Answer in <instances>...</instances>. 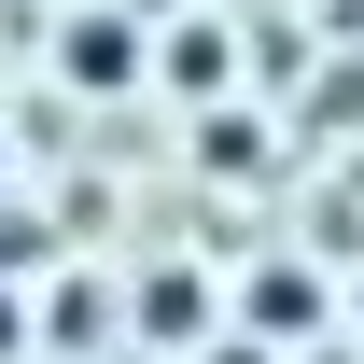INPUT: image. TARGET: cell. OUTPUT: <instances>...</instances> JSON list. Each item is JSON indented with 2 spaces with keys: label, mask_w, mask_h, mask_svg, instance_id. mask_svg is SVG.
<instances>
[{
  "label": "cell",
  "mask_w": 364,
  "mask_h": 364,
  "mask_svg": "<svg viewBox=\"0 0 364 364\" xmlns=\"http://www.w3.org/2000/svg\"><path fill=\"white\" fill-rule=\"evenodd\" d=\"M56 56H70V85H98V98L140 85V14H127V0H98V14H70V43H56Z\"/></svg>",
  "instance_id": "6da1fadb"
},
{
  "label": "cell",
  "mask_w": 364,
  "mask_h": 364,
  "mask_svg": "<svg viewBox=\"0 0 364 364\" xmlns=\"http://www.w3.org/2000/svg\"><path fill=\"white\" fill-rule=\"evenodd\" d=\"M322 322V280L309 267H252V309H238V336H309Z\"/></svg>",
  "instance_id": "7a4b0ae2"
},
{
  "label": "cell",
  "mask_w": 364,
  "mask_h": 364,
  "mask_svg": "<svg viewBox=\"0 0 364 364\" xmlns=\"http://www.w3.org/2000/svg\"><path fill=\"white\" fill-rule=\"evenodd\" d=\"M196 309H210L196 267H154V280H140V336H154V350H196Z\"/></svg>",
  "instance_id": "3957f363"
},
{
  "label": "cell",
  "mask_w": 364,
  "mask_h": 364,
  "mask_svg": "<svg viewBox=\"0 0 364 364\" xmlns=\"http://www.w3.org/2000/svg\"><path fill=\"white\" fill-rule=\"evenodd\" d=\"M196 154H210V168H267V127H238V112H210V127H196Z\"/></svg>",
  "instance_id": "277c9868"
},
{
  "label": "cell",
  "mask_w": 364,
  "mask_h": 364,
  "mask_svg": "<svg viewBox=\"0 0 364 364\" xmlns=\"http://www.w3.org/2000/svg\"><path fill=\"white\" fill-rule=\"evenodd\" d=\"M43 252H56V238L28 225V210H0V294H14V267H43Z\"/></svg>",
  "instance_id": "5b68a950"
},
{
  "label": "cell",
  "mask_w": 364,
  "mask_h": 364,
  "mask_svg": "<svg viewBox=\"0 0 364 364\" xmlns=\"http://www.w3.org/2000/svg\"><path fill=\"white\" fill-rule=\"evenodd\" d=\"M309 112H322V127H364V70H322V85H309Z\"/></svg>",
  "instance_id": "8992f818"
},
{
  "label": "cell",
  "mask_w": 364,
  "mask_h": 364,
  "mask_svg": "<svg viewBox=\"0 0 364 364\" xmlns=\"http://www.w3.org/2000/svg\"><path fill=\"white\" fill-rule=\"evenodd\" d=\"M14 350H43V336H28V294H0V364Z\"/></svg>",
  "instance_id": "52a82bcc"
},
{
  "label": "cell",
  "mask_w": 364,
  "mask_h": 364,
  "mask_svg": "<svg viewBox=\"0 0 364 364\" xmlns=\"http://www.w3.org/2000/svg\"><path fill=\"white\" fill-rule=\"evenodd\" d=\"M210 364H267V336H225V350H210Z\"/></svg>",
  "instance_id": "ba28073f"
},
{
  "label": "cell",
  "mask_w": 364,
  "mask_h": 364,
  "mask_svg": "<svg viewBox=\"0 0 364 364\" xmlns=\"http://www.w3.org/2000/svg\"><path fill=\"white\" fill-rule=\"evenodd\" d=\"M127 14H168V0H127Z\"/></svg>",
  "instance_id": "9c48e42d"
}]
</instances>
